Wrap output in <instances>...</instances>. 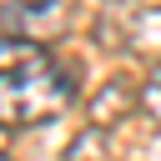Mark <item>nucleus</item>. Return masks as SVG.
Masks as SVG:
<instances>
[{"instance_id":"4","label":"nucleus","mask_w":161,"mask_h":161,"mask_svg":"<svg viewBox=\"0 0 161 161\" xmlns=\"http://www.w3.org/2000/svg\"><path fill=\"white\" fill-rule=\"evenodd\" d=\"M50 45H35V40H15V35H0V75H10V70H20V65H30V60H40Z\"/></svg>"},{"instance_id":"1","label":"nucleus","mask_w":161,"mask_h":161,"mask_svg":"<svg viewBox=\"0 0 161 161\" xmlns=\"http://www.w3.org/2000/svg\"><path fill=\"white\" fill-rule=\"evenodd\" d=\"M75 65L70 60H55L50 50L10 75H0V126L20 131V126H45L55 116L70 111L75 101Z\"/></svg>"},{"instance_id":"8","label":"nucleus","mask_w":161,"mask_h":161,"mask_svg":"<svg viewBox=\"0 0 161 161\" xmlns=\"http://www.w3.org/2000/svg\"><path fill=\"white\" fill-rule=\"evenodd\" d=\"M0 161H10V156H5V151H0Z\"/></svg>"},{"instance_id":"5","label":"nucleus","mask_w":161,"mask_h":161,"mask_svg":"<svg viewBox=\"0 0 161 161\" xmlns=\"http://www.w3.org/2000/svg\"><path fill=\"white\" fill-rule=\"evenodd\" d=\"M141 111H146V121H156L161 126V65L151 70V80L141 86Z\"/></svg>"},{"instance_id":"2","label":"nucleus","mask_w":161,"mask_h":161,"mask_svg":"<svg viewBox=\"0 0 161 161\" xmlns=\"http://www.w3.org/2000/svg\"><path fill=\"white\" fill-rule=\"evenodd\" d=\"M75 20V0H5L0 5V35L50 45Z\"/></svg>"},{"instance_id":"7","label":"nucleus","mask_w":161,"mask_h":161,"mask_svg":"<svg viewBox=\"0 0 161 161\" xmlns=\"http://www.w3.org/2000/svg\"><path fill=\"white\" fill-rule=\"evenodd\" d=\"M5 136H10V126H0V151H5Z\"/></svg>"},{"instance_id":"3","label":"nucleus","mask_w":161,"mask_h":161,"mask_svg":"<svg viewBox=\"0 0 161 161\" xmlns=\"http://www.w3.org/2000/svg\"><path fill=\"white\" fill-rule=\"evenodd\" d=\"M126 111H141V91L131 86V80H106V91L91 101V126H116Z\"/></svg>"},{"instance_id":"6","label":"nucleus","mask_w":161,"mask_h":161,"mask_svg":"<svg viewBox=\"0 0 161 161\" xmlns=\"http://www.w3.org/2000/svg\"><path fill=\"white\" fill-rule=\"evenodd\" d=\"M136 5H141V10H161V0H136Z\"/></svg>"}]
</instances>
